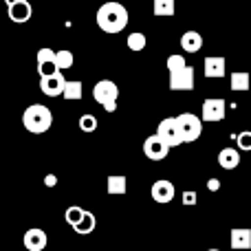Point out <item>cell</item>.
Returning <instances> with one entry per match:
<instances>
[{
	"label": "cell",
	"mask_w": 251,
	"mask_h": 251,
	"mask_svg": "<svg viewBox=\"0 0 251 251\" xmlns=\"http://www.w3.org/2000/svg\"><path fill=\"white\" fill-rule=\"evenodd\" d=\"M95 20L104 33H119L128 26V9L119 2H104L97 9Z\"/></svg>",
	"instance_id": "6da1fadb"
},
{
	"label": "cell",
	"mask_w": 251,
	"mask_h": 251,
	"mask_svg": "<svg viewBox=\"0 0 251 251\" xmlns=\"http://www.w3.org/2000/svg\"><path fill=\"white\" fill-rule=\"evenodd\" d=\"M22 126L33 134L47 132L53 126V113L51 108H47L44 104H31L22 115Z\"/></svg>",
	"instance_id": "7a4b0ae2"
},
{
	"label": "cell",
	"mask_w": 251,
	"mask_h": 251,
	"mask_svg": "<svg viewBox=\"0 0 251 251\" xmlns=\"http://www.w3.org/2000/svg\"><path fill=\"white\" fill-rule=\"evenodd\" d=\"M93 97L95 101L106 110V113H115L117 110V97H119V86L113 79H101L93 86Z\"/></svg>",
	"instance_id": "3957f363"
},
{
	"label": "cell",
	"mask_w": 251,
	"mask_h": 251,
	"mask_svg": "<svg viewBox=\"0 0 251 251\" xmlns=\"http://www.w3.org/2000/svg\"><path fill=\"white\" fill-rule=\"evenodd\" d=\"M178 126H181L183 141L192 143L203 134V117H196L194 113H183L178 115Z\"/></svg>",
	"instance_id": "277c9868"
},
{
	"label": "cell",
	"mask_w": 251,
	"mask_h": 251,
	"mask_svg": "<svg viewBox=\"0 0 251 251\" xmlns=\"http://www.w3.org/2000/svg\"><path fill=\"white\" fill-rule=\"evenodd\" d=\"M156 134H159L170 148H176V146H181V143H185L183 141V134H181V126H178V117H165L163 122L159 124V128H156Z\"/></svg>",
	"instance_id": "5b68a950"
},
{
	"label": "cell",
	"mask_w": 251,
	"mask_h": 251,
	"mask_svg": "<svg viewBox=\"0 0 251 251\" xmlns=\"http://www.w3.org/2000/svg\"><path fill=\"white\" fill-rule=\"evenodd\" d=\"M227 115V101L223 97H207L201 106V117L203 122L214 124V122H223Z\"/></svg>",
	"instance_id": "8992f818"
},
{
	"label": "cell",
	"mask_w": 251,
	"mask_h": 251,
	"mask_svg": "<svg viewBox=\"0 0 251 251\" xmlns=\"http://www.w3.org/2000/svg\"><path fill=\"white\" fill-rule=\"evenodd\" d=\"M170 152V146L159 137V134H150V137L143 141V154L148 156L150 161H163Z\"/></svg>",
	"instance_id": "52a82bcc"
},
{
	"label": "cell",
	"mask_w": 251,
	"mask_h": 251,
	"mask_svg": "<svg viewBox=\"0 0 251 251\" xmlns=\"http://www.w3.org/2000/svg\"><path fill=\"white\" fill-rule=\"evenodd\" d=\"M38 73H40V77L60 73V69H57V51L47 49V47L40 49L38 51Z\"/></svg>",
	"instance_id": "ba28073f"
},
{
	"label": "cell",
	"mask_w": 251,
	"mask_h": 251,
	"mask_svg": "<svg viewBox=\"0 0 251 251\" xmlns=\"http://www.w3.org/2000/svg\"><path fill=\"white\" fill-rule=\"evenodd\" d=\"M64 88H66V79L62 73H53V75H47V77H40V91L47 97L64 95Z\"/></svg>",
	"instance_id": "9c48e42d"
},
{
	"label": "cell",
	"mask_w": 251,
	"mask_h": 251,
	"mask_svg": "<svg viewBox=\"0 0 251 251\" xmlns=\"http://www.w3.org/2000/svg\"><path fill=\"white\" fill-rule=\"evenodd\" d=\"M150 196H152V201H154V203H161V205L170 203V201H172L174 196H176L174 183H172V181H168V178H159V181L152 183V187H150Z\"/></svg>",
	"instance_id": "30bf717a"
},
{
	"label": "cell",
	"mask_w": 251,
	"mask_h": 251,
	"mask_svg": "<svg viewBox=\"0 0 251 251\" xmlns=\"http://www.w3.org/2000/svg\"><path fill=\"white\" fill-rule=\"evenodd\" d=\"M194 88V69L178 71V73H170V91H192Z\"/></svg>",
	"instance_id": "8fae6325"
},
{
	"label": "cell",
	"mask_w": 251,
	"mask_h": 251,
	"mask_svg": "<svg viewBox=\"0 0 251 251\" xmlns=\"http://www.w3.org/2000/svg\"><path fill=\"white\" fill-rule=\"evenodd\" d=\"M203 73H205V77H209V79H221V77H225L227 75V71H225V57H221V55H207L203 60Z\"/></svg>",
	"instance_id": "7c38bea8"
},
{
	"label": "cell",
	"mask_w": 251,
	"mask_h": 251,
	"mask_svg": "<svg viewBox=\"0 0 251 251\" xmlns=\"http://www.w3.org/2000/svg\"><path fill=\"white\" fill-rule=\"evenodd\" d=\"M22 243H25V247L29 249V251H42L44 247H47L49 238H47V234H44L40 227H33V229H29L25 234Z\"/></svg>",
	"instance_id": "4fadbf2b"
},
{
	"label": "cell",
	"mask_w": 251,
	"mask_h": 251,
	"mask_svg": "<svg viewBox=\"0 0 251 251\" xmlns=\"http://www.w3.org/2000/svg\"><path fill=\"white\" fill-rule=\"evenodd\" d=\"M229 245L231 249H251V229H245V227H236L229 234Z\"/></svg>",
	"instance_id": "5bb4252c"
},
{
	"label": "cell",
	"mask_w": 251,
	"mask_h": 251,
	"mask_svg": "<svg viewBox=\"0 0 251 251\" xmlns=\"http://www.w3.org/2000/svg\"><path fill=\"white\" fill-rule=\"evenodd\" d=\"M31 13H33V9H31V4L26 2H18V4H9V20L16 22V25H25V22H29Z\"/></svg>",
	"instance_id": "9a60e30c"
},
{
	"label": "cell",
	"mask_w": 251,
	"mask_h": 251,
	"mask_svg": "<svg viewBox=\"0 0 251 251\" xmlns=\"http://www.w3.org/2000/svg\"><path fill=\"white\" fill-rule=\"evenodd\" d=\"M181 49L185 53H199L203 49V35L199 31H185L181 35Z\"/></svg>",
	"instance_id": "2e32d148"
},
{
	"label": "cell",
	"mask_w": 251,
	"mask_h": 251,
	"mask_svg": "<svg viewBox=\"0 0 251 251\" xmlns=\"http://www.w3.org/2000/svg\"><path fill=\"white\" fill-rule=\"evenodd\" d=\"M218 165L223 170H236L240 165V152L236 148H223L218 152Z\"/></svg>",
	"instance_id": "e0dca14e"
},
{
	"label": "cell",
	"mask_w": 251,
	"mask_h": 251,
	"mask_svg": "<svg viewBox=\"0 0 251 251\" xmlns=\"http://www.w3.org/2000/svg\"><path fill=\"white\" fill-rule=\"evenodd\" d=\"M106 192L110 196H124L128 192V181L122 174H113V176L106 178Z\"/></svg>",
	"instance_id": "ac0fdd59"
},
{
	"label": "cell",
	"mask_w": 251,
	"mask_h": 251,
	"mask_svg": "<svg viewBox=\"0 0 251 251\" xmlns=\"http://www.w3.org/2000/svg\"><path fill=\"white\" fill-rule=\"evenodd\" d=\"M152 11L159 18H170L176 11V0H152Z\"/></svg>",
	"instance_id": "d6986e66"
},
{
	"label": "cell",
	"mask_w": 251,
	"mask_h": 251,
	"mask_svg": "<svg viewBox=\"0 0 251 251\" xmlns=\"http://www.w3.org/2000/svg\"><path fill=\"white\" fill-rule=\"evenodd\" d=\"M64 100L69 101H79L84 97V84L79 82V79H71V82H66V88H64Z\"/></svg>",
	"instance_id": "ffe728a7"
},
{
	"label": "cell",
	"mask_w": 251,
	"mask_h": 251,
	"mask_svg": "<svg viewBox=\"0 0 251 251\" xmlns=\"http://www.w3.org/2000/svg\"><path fill=\"white\" fill-rule=\"evenodd\" d=\"M229 86H231V91H236V93L249 91V86H251L249 73H231L229 75Z\"/></svg>",
	"instance_id": "44dd1931"
},
{
	"label": "cell",
	"mask_w": 251,
	"mask_h": 251,
	"mask_svg": "<svg viewBox=\"0 0 251 251\" xmlns=\"http://www.w3.org/2000/svg\"><path fill=\"white\" fill-rule=\"evenodd\" d=\"M95 227H97L95 214H93V212H86V214H84V218L79 221V225L73 227V229L77 231L79 236H86V234H93V231H95Z\"/></svg>",
	"instance_id": "7402d4cb"
},
{
	"label": "cell",
	"mask_w": 251,
	"mask_h": 251,
	"mask_svg": "<svg viewBox=\"0 0 251 251\" xmlns=\"http://www.w3.org/2000/svg\"><path fill=\"white\" fill-rule=\"evenodd\" d=\"M84 214H86V209L84 207H79V205H71V207L64 212V221L69 223L71 227H77L79 221L84 218Z\"/></svg>",
	"instance_id": "603a6c76"
},
{
	"label": "cell",
	"mask_w": 251,
	"mask_h": 251,
	"mask_svg": "<svg viewBox=\"0 0 251 251\" xmlns=\"http://www.w3.org/2000/svg\"><path fill=\"white\" fill-rule=\"evenodd\" d=\"M128 49L130 51H143L146 49V44H148V40H146V35L143 33H139V31H134V33H130L128 35Z\"/></svg>",
	"instance_id": "cb8c5ba5"
},
{
	"label": "cell",
	"mask_w": 251,
	"mask_h": 251,
	"mask_svg": "<svg viewBox=\"0 0 251 251\" xmlns=\"http://www.w3.org/2000/svg\"><path fill=\"white\" fill-rule=\"evenodd\" d=\"M165 66H168V73H178V71L187 69L190 64L185 62V55H170Z\"/></svg>",
	"instance_id": "d4e9b609"
},
{
	"label": "cell",
	"mask_w": 251,
	"mask_h": 251,
	"mask_svg": "<svg viewBox=\"0 0 251 251\" xmlns=\"http://www.w3.org/2000/svg\"><path fill=\"white\" fill-rule=\"evenodd\" d=\"M75 64V57L71 51H66V49H62V51H57V69L60 71H66L71 69V66Z\"/></svg>",
	"instance_id": "484cf974"
},
{
	"label": "cell",
	"mask_w": 251,
	"mask_h": 251,
	"mask_svg": "<svg viewBox=\"0 0 251 251\" xmlns=\"http://www.w3.org/2000/svg\"><path fill=\"white\" fill-rule=\"evenodd\" d=\"M79 130H82V132H95L97 130L95 115H82V117H79Z\"/></svg>",
	"instance_id": "4316f807"
},
{
	"label": "cell",
	"mask_w": 251,
	"mask_h": 251,
	"mask_svg": "<svg viewBox=\"0 0 251 251\" xmlns=\"http://www.w3.org/2000/svg\"><path fill=\"white\" fill-rule=\"evenodd\" d=\"M236 143H238L240 150L251 152V132H249V130H243V132L236 134Z\"/></svg>",
	"instance_id": "83f0119b"
},
{
	"label": "cell",
	"mask_w": 251,
	"mask_h": 251,
	"mask_svg": "<svg viewBox=\"0 0 251 251\" xmlns=\"http://www.w3.org/2000/svg\"><path fill=\"white\" fill-rule=\"evenodd\" d=\"M196 192H192V190H187V192H183V205H187V207H192V205H196Z\"/></svg>",
	"instance_id": "f1b7e54d"
},
{
	"label": "cell",
	"mask_w": 251,
	"mask_h": 251,
	"mask_svg": "<svg viewBox=\"0 0 251 251\" xmlns=\"http://www.w3.org/2000/svg\"><path fill=\"white\" fill-rule=\"evenodd\" d=\"M207 190L209 192L221 190V181H218V178H209V181H207Z\"/></svg>",
	"instance_id": "f546056e"
},
{
	"label": "cell",
	"mask_w": 251,
	"mask_h": 251,
	"mask_svg": "<svg viewBox=\"0 0 251 251\" xmlns=\"http://www.w3.org/2000/svg\"><path fill=\"white\" fill-rule=\"evenodd\" d=\"M55 183H57L55 174H47V178H44V185H47V187H55Z\"/></svg>",
	"instance_id": "4dcf8cb0"
},
{
	"label": "cell",
	"mask_w": 251,
	"mask_h": 251,
	"mask_svg": "<svg viewBox=\"0 0 251 251\" xmlns=\"http://www.w3.org/2000/svg\"><path fill=\"white\" fill-rule=\"evenodd\" d=\"M4 2H7V7H9V4H18V2H25V0H4Z\"/></svg>",
	"instance_id": "1f68e13d"
},
{
	"label": "cell",
	"mask_w": 251,
	"mask_h": 251,
	"mask_svg": "<svg viewBox=\"0 0 251 251\" xmlns=\"http://www.w3.org/2000/svg\"><path fill=\"white\" fill-rule=\"evenodd\" d=\"M207 251H221V249H207Z\"/></svg>",
	"instance_id": "d6a6232c"
}]
</instances>
